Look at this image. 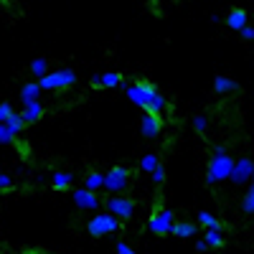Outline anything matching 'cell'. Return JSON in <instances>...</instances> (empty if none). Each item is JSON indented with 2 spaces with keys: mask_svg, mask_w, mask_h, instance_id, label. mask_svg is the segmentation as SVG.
<instances>
[{
  "mask_svg": "<svg viewBox=\"0 0 254 254\" xmlns=\"http://www.w3.org/2000/svg\"><path fill=\"white\" fill-rule=\"evenodd\" d=\"M10 186H13V178L5 176V173H0V190H3V188H10Z\"/></svg>",
  "mask_w": 254,
  "mask_h": 254,
  "instance_id": "obj_30",
  "label": "cell"
},
{
  "mask_svg": "<svg viewBox=\"0 0 254 254\" xmlns=\"http://www.w3.org/2000/svg\"><path fill=\"white\" fill-rule=\"evenodd\" d=\"M31 74L38 76V79H41V76H46V74H49V64H46V59H33V61H31Z\"/></svg>",
  "mask_w": 254,
  "mask_h": 254,
  "instance_id": "obj_21",
  "label": "cell"
},
{
  "mask_svg": "<svg viewBox=\"0 0 254 254\" xmlns=\"http://www.w3.org/2000/svg\"><path fill=\"white\" fill-rule=\"evenodd\" d=\"M239 33H242V38H247V41H254V26H249V23H247V26H244Z\"/></svg>",
  "mask_w": 254,
  "mask_h": 254,
  "instance_id": "obj_29",
  "label": "cell"
},
{
  "mask_svg": "<svg viewBox=\"0 0 254 254\" xmlns=\"http://www.w3.org/2000/svg\"><path fill=\"white\" fill-rule=\"evenodd\" d=\"M125 79L120 71H104L102 74V87H107V89H115V87H122Z\"/></svg>",
  "mask_w": 254,
  "mask_h": 254,
  "instance_id": "obj_18",
  "label": "cell"
},
{
  "mask_svg": "<svg viewBox=\"0 0 254 254\" xmlns=\"http://www.w3.org/2000/svg\"><path fill=\"white\" fill-rule=\"evenodd\" d=\"M5 125H8V130H10L13 135H20V130H23V125H26V122H23V117H20L18 112H13V115L8 117Z\"/></svg>",
  "mask_w": 254,
  "mask_h": 254,
  "instance_id": "obj_22",
  "label": "cell"
},
{
  "mask_svg": "<svg viewBox=\"0 0 254 254\" xmlns=\"http://www.w3.org/2000/svg\"><path fill=\"white\" fill-rule=\"evenodd\" d=\"M41 115H44V107H41V102L23 104V112H20L23 122H36V120H41Z\"/></svg>",
  "mask_w": 254,
  "mask_h": 254,
  "instance_id": "obj_15",
  "label": "cell"
},
{
  "mask_svg": "<svg viewBox=\"0 0 254 254\" xmlns=\"http://www.w3.org/2000/svg\"><path fill=\"white\" fill-rule=\"evenodd\" d=\"M127 178H130V173L117 165V168H112L110 173H104V188L112 190V193H122L125 186H127Z\"/></svg>",
  "mask_w": 254,
  "mask_h": 254,
  "instance_id": "obj_8",
  "label": "cell"
},
{
  "mask_svg": "<svg viewBox=\"0 0 254 254\" xmlns=\"http://www.w3.org/2000/svg\"><path fill=\"white\" fill-rule=\"evenodd\" d=\"M15 140V135L8 130V125L5 122H0V145H10Z\"/></svg>",
  "mask_w": 254,
  "mask_h": 254,
  "instance_id": "obj_25",
  "label": "cell"
},
{
  "mask_svg": "<svg viewBox=\"0 0 254 254\" xmlns=\"http://www.w3.org/2000/svg\"><path fill=\"white\" fill-rule=\"evenodd\" d=\"M165 181V168H163V163H158V168H155V171H153V183H163Z\"/></svg>",
  "mask_w": 254,
  "mask_h": 254,
  "instance_id": "obj_27",
  "label": "cell"
},
{
  "mask_svg": "<svg viewBox=\"0 0 254 254\" xmlns=\"http://www.w3.org/2000/svg\"><path fill=\"white\" fill-rule=\"evenodd\" d=\"M206 127H208V120H206L203 115L193 117V130H196V132H206Z\"/></svg>",
  "mask_w": 254,
  "mask_h": 254,
  "instance_id": "obj_26",
  "label": "cell"
},
{
  "mask_svg": "<svg viewBox=\"0 0 254 254\" xmlns=\"http://www.w3.org/2000/svg\"><path fill=\"white\" fill-rule=\"evenodd\" d=\"M10 115H13V107H10L8 102H3V104H0V122H8Z\"/></svg>",
  "mask_w": 254,
  "mask_h": 254,
  "instance_id": "obj_28",
  "label": "cell"
},
{
  "mask_svg": "<svg viewBox=\"0 0 254 254\" xmlns=\"http://www.w3.org/2000/svg\"><path fill=\"white\" fill-rule=\"evenodd\" d=\"M31 102H41V84L38 81H28L20 87V104H31Z\"/></svg>",
  "mask_w": 254,
  "mask_h": 254,
  "instance_id": "obj_11",
  "label": "cell"
},
{
  "mask_svg": "<svg viewBox=\"0 0 254 254\" xmlns=\"http://www.w3.org/2000/svg\"><path fill=\"white\" fill-rule=\"evenodd\" d=\"M203 242L208 244V249H211V247H214V249L224 247V234H221V229H206V231H203Z\"/></svg>",
  "mask_w": 254,
  "mask_h": 254,
  "instance_id": "obj_16",
  "label": "cell"
},
{
  "mask_svg": "<svg viewBox=\"0 0 254 254\" xmlns=\"http://www.w3.org/2000/svg\"><path fill=\"white\" fill-rule=\"evenodd\" d=\"M117 254H135V252H132V247H127L125 242H120L117 244Z\"/></svg>",
  "mask_w": 254,
  "mask_h": 254,
  "instance_id": "obj_31",
  "label": "cell"
},
{
  "mask_svg": "<svg viewBox=\"0 0 254 254\" xmlns=\"http://www.w3.org/2000/svg\"><path fill=\"white\" fill-rule=\"evenodd\" d=\"M71 181H74V173H54L51 176L54 188H66V186H71Z\"/></svg>",
  "mask_w": 254,
  "mask_h": 254,
  "instance_id": "obj_20",
  "label": "cell"
},
{
  "mask_svg": "<svg viewBox=\"0 0 254 254\" xmlns=\"http://www.w3.org/2000/svg\"><path fill=\"white\" fill-rule=\"evenodd\" d=\"M196 249H198V252H206V249H208V244H206L203 239H198V242H196Z\"/></svg>",
  "mask_w": 254,
  "mask_h": 254,
  "instance_id": "obj_33",
  "label": "cell"
},
{
  "mask_svg": "<svg viewBox=\"0 0 254 254\" xmlns=\"http://www.w3.org/2000/svg\"><path fill=\"white\" fill-rule=\"evenodd\" d=\"M158 163H160V160H158V155H145V158L140 160V168H142L145 173H153L155 168H158Z\"/></svg>",
  "mask_w": 254,
  "mask_h": 254,
  "instance_id": "obj_24",
  "label": "cell"
},
{
  "mask_svg": "<svg viewBox=\"0 0 254 254\" xmlns=\"http://www.w3.org/2000/svg\"><path fill=\"white\" fill-rule=\"evenodd\" d=\"M252 173H254V160L252 158H239V160H234L229 181L237 183V186H244L247 181H252Z\"/></svg>",
  "mask_w": 254,
  "mask_h": 254,
  "instance_id": "obj_7",
  "label": "cell"
},
{
  "mask_svg": "<svg viewBox=\"0 0 254 254\" xmlns=\"http://www.w3.org/2000/svg\"><path fill=\"white\" fill-rule=\"evenodd\" d=\"M74 81H76L74 69H59V71H49L46 76H41L38 84L44 92H61V89H69Z\"/></svg>",
  "mask_w": 254,
  "mask_h": 254,
  "instance_id": "obj_3",
  "label": "cell"
},
{
  "mask_svg": "<svg viewBox=\"0 0 254 254\" xmlns=\"http://www.w3.org/2000/svg\"><path fill=\"white\" fill-rule=\"evenodd\" d=\"M252 186H254V173H252Z\"/></svg>",
  "mask_w": 254,
  "mask_h": 254,
  "instance_id": "obj_34",
  "label": "cell"
},
{
  "mask_svg": "<svg viewBox=\"0 0 254 254\" xmlns=\"http://www.w3.org/2000/svg\"><path fill=\"white\" fill-rule=\"evenodd\" d=\"M242 208H244V214H254V186L247 188L244 201H242Z\"/></svg>",
  "mask_w": 254,
  "mask_h": 254,
  "instance_id": "obj_23",
  "label": "cell"
},
{
  "mask_svg": "<svg viewBox=\"0 0 254 254\" xmlns=\"http://www.w3.org/2000/svg\"><path fill=\"white\" fill-rule=\"evenodd\" d=\"M171 234H176L181 239H190V237L198 234V224H193V221H178V224H173Z\"/></svg>",
  "mask_w": 254,
  "mask_h": 254,
  "instance_id": "obj_14",
  "label": "cell"
},
{
  "mask_svg": "<svg viewBox=\"0 0 254 254\" xmlns=\"http://www.w3.org/2000/svg\"><path fill=\"white\" fill-rule=\"evenodd\" d=\"M84 188H87V190H99V188H104V176H102V173H89L87 181H84Z\"/></svg>",
  "mask_w": 254,
  "mask_h": 254,
  "instance_id": "obj_19",
  "label": "cell"
},
{
  "mask_svg": "<svg viewBox=\"0 0 254 254\" xmlns=\"http://www.w3.org/2000/svg\"><path fill=\"white\" fill-rule=\"evenodd\" d=\"M231 168H234V158L226 153V147L216 145L214 147V155H211L208 165H206V183H221V181H229L231 176Z\"/></svg>",
  "mask_w": 254,
  "mask_h": 254,
  "instance_id": "obj_2",
  "label": "cell"
},
{
  "mask_svg": "<svg viewBox=\"0 0 254 254\" xmlns=\"http://www.w3.org/2000/svg\"><path fill=\"white\" fill-rule=\"evenodd\" d=\"M247 23H249L247 10H242V8H231V10H229V15H226V26H229L231 31H242Z\"/></svg>",
  "mask_w": 254,
  "mask_h": 254,
  "instance_id": "obj_10",
  "label": "cell"
},
{
  "mask_svg": "<svg viewBox=\"0 0 254 254\" xmlns=\"http://www.w3.org/2000/svg\"><path fill=\"white\" fill-rule=\"evenodd\" d=\"M140 130H142V137H158L160 132V120L158 115H142V125H140Z\"/></svg>",
  "mask_w": 254,
  "mask_h": 254,
  "instance_id": "obj_12",
  "label": "cell"
},
{
  "mask_svg": "<svg viewBox=\"0 0 254 254\" xmlns=\"http://www.w3.org/2000/svg\"><path fill=\"white\" fill-rule=\"evenodd\" d=\"M107 211L112 216H117V219H132L135 216V201H130V198H122V196H112L110 201H107Z\"/></svg>",
  "mask_w": 254,
  "mask_h": 254,
  "instance_id": "obj_6",
  "label": "cell"
},
{
  "mask_svg": "<svg viewBox=\"0 0 254 254\" xmlns=\"http://www.w3.org/2000/svg\"><path fill=\"white\" fill-rule=\"evenodd\" d=\"M214 92H216V94H234V92H239V84H237L234 79L219 74V76L214 79Z\"/></svg>",
  "mask_w": 254,
  "mask_h": 254,
  "instance_id": "obj_13",
  "label": "cell"
},
{
  "mask_svg": "<svg viewBox=\"0 0 254 254\" xmlns=\"http://www.w3.org/2000/svg\"><path fill=\"white\" fill-rule=\"evenodd\" d=\"M173 224H176V214L171 208H163V211H158V214L150 219L147 229H150V234L165 237V234H171V231H173Z\"/></svg>",
  "mask_w": 254,
  "mask_h": 254,
  "instance_id": "obj_5",
  "label": "cell"
},
{
  "mask_svg": "<svg viewBox=\"0 0 254 254\" xmlns=\"http://www.w3.org/2000/svg\"><path fill=\"white\" fill-rule=\"evenodd\" d=\"M89 234L92 237H104V234H115L120 229V219L112 216V214H97L92 221H89Z\"/></svg>",
  "mask_w": 254,
  "mask_h": 254,
  "instance_id": "obj_4",
  "label": "cell"
},
{
  "mask_svg": "<svg viewBox=\"0 0 254 254\" xmlns=\"http://www.w3.org/2000/svg\"><path fill=\"white\" fill-rule=\"evenodd\" d=\"M74 203H76L79 208H89V211L99 208L97 193H94V190H87V188H76V190H74Z\"/></svg>",
  "mask_w": 254,
  "mask_h": 254,
  "instance_id": "obj_9",
  "label": "cell"
},
{
  "mask_svg": "<svg viewBox=\"0 0 254 254\" xmlns=\"http://www.w3.org/2000/svg\"><path fill=\"white\" fill-rule=\"evenodd\" d=\"M92 87H102V74H94L92 76Z\"/></svg>",
  "mask_w": 254,
  "mask_h": 254,
  "instance_id": "obj_32",
  "label": "cell"
},
{
  "mask_svg": "<svg viewBox=\"0 0 254 254\" xmlns=\"http://www.w3.org/2000/svg\"><path fill=\"white\" fill-rule=\"evenodd\" d=\"M127 99H130L132 104H137V107L147 110L150 115H158L165 110V97L158 92L155 84L150 81H135L127 87Z\"/></svg>",
  "mask_w": 254,
  "mask_h": 254,
  "instance_id": "obj_1",
  "label": "cell"
},
{
  "mask_svg": "<svg viewBox=\"0 0 254 254\" xmlns=\"http://www.w3.org/2000/svg\"><path fill=\"white\" fill-rule=\"evenodd\" d=\"M198 226H203V229H224V224L211 214V211H198Z\"/></svg>",
  "mask_w": 254,
  "mask_h": 254,
  "instance_id": "obj_17",
  "label": "cell"
}]
</instances>
